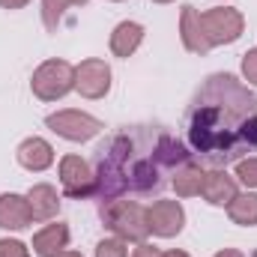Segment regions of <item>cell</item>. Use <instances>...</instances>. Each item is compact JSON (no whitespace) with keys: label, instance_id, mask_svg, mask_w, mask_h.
Here are the masks:
<instances>
[{"label":"cell","instance_id":"obj_17","mask_svg":"<svg viewBox=\"0 0 257 257\" xmlns=\"http://www.w3.org/2000/svg\"><path fill=\"white\" fill-rule=\"evenodd\" d=\"M203 180H206V171L197 162H186L183 168L174 171L171 186H174V192L180 194V197H194V194H200V189H203Z\"/></svg>","mask_w":257,"mask_h":257},{"label":"cell","instance_id":"obj_23","mask_svg":"<svg viewBox=\"0 0 257 257\" xmlns=\"http://www.w3.org/2000/svg\"><path fill=\"white\" fill-rule=\"evenodd\" d=\"M0 257H30V251L18 239H0Z\"/></svg>","mask_w":257,"mask_h":257},{"label":"cell","instance_id":"obj_3","mask_svg":"<svg viewBox=\"0 0 257 257\" xmlns=\"http://www.w3.org/2000/svg\"><path fill=\"white\" fill-rule=\"evenodd\" d=\"M102 221L123 242H147V236H150L147 206H141L138 200H111V203H105L102 206Z\"/></svg>","mask_w":257,"mask_h":257},{"label":"cell","instance_id":"obj_20","mask_svg":"<svg viewBox=\"0 0 257 257\" xmlns=\"http://www.w3.org/2000/svg\"><path fill=\"white\" fill-rule=\"evenodd\" d=\"M236 180L245 183L248 189H257V156H248V159L236 162Z\"/></svg>","mask_w":257,"mask_h":257},{"label":"cell","instance_id":"obj_11","mask_svg":"<svg viewBox=\"0 0 257 257\" xmlns=\"http://www.w3.org/2000/svg\"><path fill=\"white\" fill-rule=\"evenodd\" d=\"M18 165L33 171V174H42L54 165V147L45 141V138H27L18 144Z\"/></svg>","mask_w":257,"mask_h":257},{"label":"cell","instance_id":"obj_21","mask_svg":"<svg viewBox=\"0 0 257 257\" xmlns=\"http://www.w3.org/2000/svg\"><path fill=\"white\" fill-rule=\"evenodd\" d=\"M96 257H128V248L123 239H102L99 245H96Z\"/></svg>","mask_w":257,"mask_h":257},{"label":"cell","instance_id":"obj_7","mask_svg":"<svg viewBox=\"0 0 257 257\" xmlns=\"http://www.w3.org/2000/svg\"><path fill=\"white\" fill-rule=\"evenodd\" d=\"M60 186L66 197L72 200H87L96 194V174L90 168V162H84L81 156H63L60 159Z\"/></svg>","mask_w":257,"mask_h":257},{"label":"cell","instance_id":"obj_25","mask_svg":"<svg viewBox=\"0 0 257 257\" xmlns=\"http://www.w3.org/2000/svg\"><path fill=\"white\" fill-rule=\"evenodd\" d=\"M30 0H0V6L3 9H21V6H27Z\"/></svg>","mask_w":257,"mask_h":257},{"label":"cell","instance_id":"obj_2","mask_svg":"<svg viewBox=\"0 0 257 257\" xmlns=\"http://www.w3.org/2000/svg\"><path fill=\"white\" fill-rule=\"evenodd\" d=\"M192 162V153L165 126H123L96 150V200L111 203L126 194L150 197L168 186V174Z\"/></svg>","mask_w":257,"mask_h":257},{"label":"cell","instance_id":"obj_15","mask_svg":"<svg viewBox=\"0 0 257 257\" xmlns=\"http://www.w3.org/2000/svg\"><path fill=\"white\" fill-rule=\"evenodd\" d=\"M69 248V227L66 224H48L33 236V251L39 257H60Z\"/></svg>","mask_w":257,"mask_h":257},{"label":"cell","instance_id":"obj_4","mask_svg":"<svg viewBox=\"0 0 257 257\" xmlns=\"http://www.w3.org/2000/svg\"><path fill=\"white\" fill-rule=\"evenodd\" d=\"M30 90L42 102H57L63 99L69 90H75V66L66 60H45L33 72Z\"/></svg>","mask_w":257,"mask_h":257},{"label":"cell","instance_id":"obj_27","mask_svg":"<svg viewBox=\"0 0 257 257\" xmlns=\"http://www.w3.org/2000/svg\"><path fill=\"white\" fill-rule=\"evenodd\" d=\"M162 257H189L186 251H177V248H171V251H162Z\"/></svg>","mask_w":257,"mask_h":257},{"label":"cell","instance_id":"obj_1","mask_svg":"<svg viewBox=\"0 0 257 257\" xmlns=\"http://www.w3.org/2000/svg\"><path fill=\"white\" fill-rule=\"evenodd\" d=\"M186 141L197 165L209 171L257 153V96L230 72L209 75L189 102Z\"/></svg>","mask_w":257,"mask_h":257},{"label":"cell","instance_id":"obj_5","mask_svg":"<svg viewBox=\"0 0 257 257\" xmlns=\"http://www.w3.org/2000/svg\"><path fill=\"white\" fill-rule=\"evenodd\" d=\"M200 24H203V33L209 39V45H230L242 36L245 30V18L239 9H230V6H215V9H206L200 12Z\"/></svg>","mask_w":257,"mask_h":257},{"label":"cell","instance_id":"obj_12","mask_svg":"<svg viewBox=\"0 0 257 257\" xmlns=\"http://www.w3.org/2000/svg\"><path fill=\"white\" fill-rule=\"evenodd\" d=\"M33 224V212L27 197L21 194H0V227L3 230H24Z\"/></svg>","mask_w":257,"mask_h":257},{"label":"cell","instance_id":"obj_30","mask_svg":"<svg viewBox=\"0 0 257 257\" xmlns=\"http://www.w3.org/2000/svg\"><path fill=\"white\" fill-rule=\"evenodd\" d=\"M111 3H123V0H111Z\"/></svg>","mask_w":257,"mask_h":257},{"label":"cell","instance_id":"obj_6","mask_svg":"<svg viewBox=\"0 0 257 257\" xmlns=\"http://www.w3.org/2000/svg\"><path fill=\"white\" fill-rule=\"evenodd\" d=\"M45 126L51 128L54 135H60L72 144H84V141H93L99 132H102V123L84 111H57V114H48L45 117Z\"/></svg>","mask_w":257,"mask_h":257},{"label":"cell","instance_id":"obj_18","mask_svg":"<svg viewBox=\"0 0 257 257\" xmlns=\"http://www.w3.org/2000/svg\"><path fill=\"white\" fill-rule=\"evenodd\" d=\"M227 215H230V221L239 224V227H254L257 224V194L254 192L236 194V197L227 203Z\"/></svg>","mask_w":257,"mask_h":257},{"label":"cell","instance_id":"obj_29","mask_svg":"<svg viewBox=\"0 0 257 257\" xmlns=\"http://www.w3.org/2000/svg\"><path fill=\"white\" fill-rule=\"evenodd\" d=\"M153 3H174V0H153Z\"/></svg>","mask_w":257,"mask_h":257},{"label":"cell","instance_id":"obj_10","mask_svg":"<svg viewBox=\"0 0 257 257\" xmlns=\"http://www.w3.org/2000/svg\"><path fill=\"white\" fill-rule=\"evenodd\" d=\"M180 39H183V45H186L189 54H200L203 57V54L212 51V45H209V39L203 33V24H200V12L194 9L192 3L183 6V15H180Z\"/></svg>","mask_w":257,"mask_h":257},{"label":"cell","instance_id":"obj_13","mask_svg":"<svg viewBox=\"0 0 257 257\" xmlns=\"http://www.w3.org/2000/svg\"><path fill=\"white\" fill-rule=\"evenodd\" d=\"M200 194L206 197V203L212 206H227L233 197H236V177H230L227 171H206V180H203V189Z\"/></svg>","mask_w":257,"mask_h":257},{"label":"cell","instance_id":"obj_9","mask_svg":"<svg viewBox=\"0 0 257 257\" xmlns=\"http://www.w3.org/2000/svg\"><path fill=\"white\" fill-rule=\"evenodd\" d=\"M147 221H150V233L162 236V239H171L183 230L186 224V212L177 200H156L150 209H147Z\"/></svg>","mask_w":257,"mask_h":257},{"label":"cell","instance_id":"obj_22","mask_svg":"<svg viewBox=\"0 0 257 257\" xmlns=\"http://www.w3.org/2000/svg\"><path fill=\"white\" fill-rule=\"evenodd\" d=\"M242 75H245L248 84L257 87V48H248V51L242 54Z\"/></svg>","mask_w":257,"mask_h":257},{"label":"cell","instance_id":"obj_26","mask_svg":"<svg viewBox=\"0 0 257 257\" xmlns=\"http://www.w3.org/2000/svg\"><path fill=\"white\" fill-rule=\"evenodd\" d=\"M215 257H245V254H242V251H236V248H221Z\"/></svg>","mask_w":257,"mask_h":257},{"label":"cell","instance_id":"obj_8","mask_svg":"<svg viewBox=\"0 0 257 257\" xmlns=\"http://www.w3.org/2000/svg\"><path fill=\"white\" fill-rule=\"evenodd\" d=\"M75 90L84 99H105L111 90V66L96 57L75 66Z\"/></svg>","mask_w":257,"mask_h":257},{"label":"cell","instance_id":"obj_24","mask_svg":"<svg viewBox=\"0 0 257 257\" xmlns=\"http://www.w3.org/2000/svg\"><path fill=\"white\" fill-rule=\"evenodd\" d=\"M132 257H162V251L156 245H150V242H138V248H135Z\"/></svg>","mask_w":257,"mask_h":257},{"label":"cell","instance_id":"obj_14","mask_svg":"<svg viewBox=\"0 0 257 257\" xmlns=\"http://www.w3.org/2000/svg\"><path fill=\"white\" fill-rule=\"evenodd\" d=\"M24 197L30 203L33 221H48V218H54L60 212V194H57L54 186H48V183H36Z\"/></svg>","mask_w":257,"mask_h":257},{"label":"cell","instance_id":"obj_16","mask_svg":"<svg viewBox=\"0 0 257 257\" xmlns=\"http://www.w3.org/2000/svg\"><path fill=\"white\" fill-rule=\"evenodd\" d=\"M141 42H144V27L138 24V21H123V24H117L114 27V33H111V51L117 54V57H132L138 48H141Z\"/></svg>","mask_w":257,"mask_h":257},{"label":"cell","instance_id":"obj_19","mask_svg":"<svg viewBox=\"0 0 257 257\" xmlns=\"http://www.w3.org/2000/svg\"><path fill=\"white\" fill-rule=\"evenodd\" d=\"M87 0H42V24H45V30H57L60 27V21H63L66 9H72V6H84Z\"/></svg>","mask_w":257,"mask_h":257},{"label":"cell","instance_id":"obj_28","mask_svg":"<svg viewBox=\"0 0 257 257\" xmlns=\"http://www.w3.org/2000/svg\"><path fill=\"white\" fill-rule=\"evenodd\" d=\"M60 257H81V254H78V251H63Z\"/></svg>","mask_w":257,"mask_h":257}]
</instances>
